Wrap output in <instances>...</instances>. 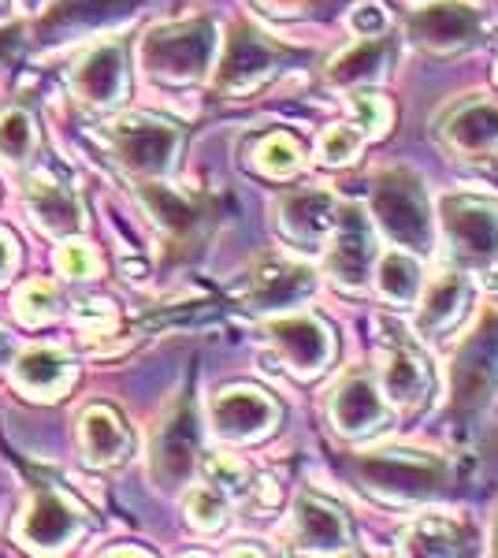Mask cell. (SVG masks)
<instances>
[{"label": "cell", "mask_w": 498, "mask_h": 558, "mask_svg": "<svg viewBox=\"0 0 498 558\" xmlns=\"http://www.w3.org/2000/svg\"><path fill=\"white\" fill-rule=\"evenodd\" d=\"M353 473L368 492L387 502H428L450 488L447 458L384 447L353 458Z\"/></svg>", "instance_id": "6da1fadb"}, {"label": "cell", "mask_w": 498, "mask_h": 558, "mask_svg": "<svg viewBox=\"0 0 498 558\" xmlns=\"http://www.w3.org/2000/svg\"><path fill=\"white\" fill-rule=\"evenodd\" d=\"M373 220L387 239L413 254H432L436 246V220L424 183L410 168H387L373 183Z\"/></svg>", "instance_id": "7a4b0ae2"}, {"label": "cell", "mask_w": 498, "mask_h": 558, "mask_svg": "<svg viewBox=\"0 0 498 558\" xmlns=\"http://www.w3.org/2000/svg\"><path fill=\"white\" fill-rule=\"evenodd\" d=\"M220 49V31L208 20H183L153 26L142 41V68L160 83H197L208 75Z\"/></svg>", "instance_id": "3957f363"}, {"label": "cell", "mask_w": 498, "mask_h": 558, "mask_svg": "<svg viewBox=\"0 0 498 558\" xmlns=\"http://www.w3.org/2000/svg\"><path fill=\"white\" fill-rule=\"evenodd\" d=\"M498 395V310L473 324L450 365V410L458 421L476 417Z\"/></svg>", "instance_id": "277c9868"}, {"label": "cell", "mask_w": 498, "mask_h": 558, "mask_svg": "<svg viewBox=\"0 0 498 558\" xmlns=\"http://www.w3.org/2000/svg\"><path fill=\"white\" fill-rule=\"evenodd\" d=\"M373 265H376L373 220L357 205H339V220H335L331 246H328V276L342 291L357 294L368 287Z\"/></svg>", "instance_id": "5b68a950"}, {"label": "cell", "mask_w": 498, "mask_h": 558, "mask_svg": "<svg viewBox=\"0 0 498 558\" xmlns=\"http://www.w3.org/2000/svg\"><path fill=\"white\" fill-rule=\"evenodd\" d=\"M410 34L421 49L436 52V57H454L484 38V15L465 0H436L410 15Z\"/></svg>", "instance_id": "8992f818"}, {"label": "cell", "mask_w": 498, "mask_h": 558, "mask_svg": "<svg viewBox=\"0 0 498 558\" xmlns=\"http://www.w3.org/2000/svg\"><path fill=\"white\" fill-rule=\"evenodd\" d=\"M442 231L458 260L487 268L498 260V213L476 197H447L442 202Z\"/></svg>", "instance_id": "52a82bcc"}, {"label": "cell", "mask_w": 498, "mask_h": 558, "mask_svg": "<svg viewBox=\"0 0 498 558\" xmlns=\"http://www.w3.org/2000/svg\"><path fill=\"white\" fill-rule=\"evenodd\" d=\"M138 4L142 0H52L49 12L38 20V41L60 45L105 26H120L138 12Z\"/></svg>", "instance_id": "ba28073f"}, {"label": "cell", "mask_w": 498, "mask_h": 558, "mask_svg": "<svg viewBox=\"0 0 498 558\" xmlns=\"http://www.w3.org/2000/svg\"><path fill=\"white\" fill-rule=\"evenodd\" d=\"M283 52L271 41L260 38L250 26H234L228 45H223L220 68H216V86L223 94H250V89L265 86L276 75Z\"/></svg>", "instance_id": "9c48e42d"}, {"label": "cell", "mask_w": 498, "mask_h": 558, "mask_svg": "<svg viewBox=\"0 0 498 558\" xmlns=\"http://www.w3.org/2000/svg\"><path fill=\"white\" fill-rule=\"evenodd\" d=\"M212 432L228 444H250L260 439L279 421V407L257 387H228L208 407Z\"/></svg>", "instance_id": "30bf717a"}, {"label": "cell", "mask_w": 498, "mask_h": 558, "mask_svg": "<svg viewBox=\"0 0 498 558\" xmlns=\"http://www.w3.org/2000/svg\"><path fill=\"white\" fill-rule=\"evenodd\" d=\"M15 536L23 539L31 551H63L83 536V510L60 492H38L34 502L20 518Z\"/></svg>", "instance_id": "8fae6325"}, {"label": "cell", "mask_w": 498, "mask_h": 558, "mask_svg": "<svg viewBox=\"0 0 498 558\" xmlns=\"http://www.w3.org/2000/svg\"><path fill=\"white\" fill-rule=\"evenodd\" d=\"M116 157L123 160V168H131L134 175H165L175 160L179 149V131L157 120H120L116 123Z\"/></svg>", "instance_id": "7c38bea8"}, {"label": "cell", "mask_w": 498, "mask_h": 558, "mask_svg": "<svg viewBox=\"0 0 498 558\" xmlns=\"http://www.w3.org/2000/svg\"><path fill=\"white\" fill-rule=\"evenodd\" d=\"M268 339H271V347L283 354V362L291 365V373L297 376H316L331 365V354H335L331 331L316 317L294 313V317L271 320Z\"/></svg>", "instance_id": "4fadbf2b"}, {"label": "cell", "mask_w": 498, "mask_h": 558, "mask_svg": "<svg viewBox=\"0 0 498 558\" xmlns=\"http://www.w3.org/2000/svg\"><path fill=\"white\" fill-rule=\"evenodd\" d=\"M194 462H197V421L194 410L183 402V407L168 413V421L157 432V444H153V481L165 492L179 488V484H186Z\"/></svg>", "instance_id": "5bb4252c"}, {"label": "cell", "mask_w": 498, "mask_h": 558, "mask_svg": "<svg viewBox=\"0 0 498 558\" xmlns=\"http://www.w3.org/2000/svg\"><path fill=\"white\" fill-rule=\"evenodd\" d=\"M328 410L342 436H368L387 421V395L373 376L353 373L335 387Z\"/></svg>", "instance_id": "9a60e30c"}, {"label": "cell", "mask_w": 498, "mask_h": 558, "mask_svg": "<svg viewBox=\"0 0 498 558\" xmlns=\"http://www.w3.org/2000/svg\"><path fill=\"white\" fill-rule=\"evenodd\" d=\"M313 291H316L313 268L297 265V260L271 257L257 268V272H253L246 302L253 305V310L271 313V310H291V305L309 299Z\"/></svg>", "instance_id": "2e32d148"}, {"label": "cell", "mask_w": 498, "mask_h": 558, "mask_svg": "<svg viewBox=\"0 0 498 558\" xmlns=\"http://www.w3.org/2000/svg\"><path fill=\"white\" fill-rule=\"evenodd\" d=\"M276 220L287 239L302 242V246H316L324 235L335 231L339 202H335V194L328 191H294V194L279 197Z\"/></svg>", "instance_id": "e0dca14e"}, {"label": "cell", "mask_w": 498, "mask_h": 558, "mask_svg": "<svg viewBox=\"0 0 498 558\" xmlns=\"http://www.w3.org/2000/svg\"><path fill=\"white\" fill-rule=\"evenodd\" d=\"M442 138H447L450 149L469 160L491 157L498 149V105L484 101V97L458 105L442 123Z\"/></svg>", "instance_id": "ac0fdd59"}, {"label": "cell", "mask_w": 498, "mask_h": 558, "mask_svg": "<svg viewBox=\"0 0 498 558\" xmlns=\"http://www.w3.org/2000/svg\"><path fill=\"white\" fill-rule=\"evenodd\" d=\"M294 536L302 551L313 555H342L350 551V525L339 507L316 499V495H302L294 502Z\"/></svg>", "instance_id": "d6986e66"}, {"label": "cell", "mask_w": 498, "mask_h": 558, "mask_svg": "<svg viewBox=\"0 0 498 558\" xmlns=\"http://www.w3.org/2000/svg\"><path fill=\"white\" fill-rule=\"evenodd\" d=\"M26 213L52 239H71L83 228L78 197L52 175H31V183H26Z\"/></svg>", "instance_id": "ffe728a7"}, {"label": "cell", "mask_w": 498, "mask_h": 558, "mask_svg": "<svg viewBox=\"0 0 498 558\" xmlns=\"http://www.w3.org/2000/svg\"><path fill=\"white\" fill-rule=\"evenodd\" d=\"M123 83H126V68H123L120 45H101V49H94L75 71V94L94 108L120 101Z\"/></svg>", "instance_id": "44dd1931"}, {"label": "cell", "mask_w": 498, "mask_h": 558, "mask_svg": "<svg viewBox=\"0 0 498 558\" xmlns=\"http://www.w3.org/2000/svg\"><path fill=\"white\" fill-rule=\"evenodd\" d=\"M391 64V41L379 34V38H361L357 45H350L347 52L331 60L328 68V83L339 89H357V86H373L387 75Z\"/></svg>", "instance_id": "7402d4cb"}, {"label": "cell", "mask_w": 498, "mask_h": 558, "mask_svg": "<svg viewBox=\"0 0 498 558\" xmlns=\"http://www.w3.org/2000/svg\"><path fill=\"white\" fill-rule=\"evenodd\" d=\"M71 357L63 354L60 347H31L23 350L20 357H15L12 365V380L20 384V391L26 395H45V399H52L57 391L71 384Z\"/></svg>", "instance_id": "603a6c76"}, {"label": "cell", "mask_w": 498, "mask_h": 558, "mask_svg": "<svg viewBox=\"0 0 498 558\" xmlns=\"http://www.w3.org/2000/svg\"><path fill=\"white\" fill-rule=\"evenodd\" d=\"M469 305V279L461 272H442L436 283L428 287L421 310H416V331L421 336H442L461 320Z\"/></svg>", "instance_id": "cb8c5ba5"}, {"label": "cell", "mask_w": 498, "mask_h": 558, "mask_svg": "<svg viewBox=\"0 0 498 558\" xmlns=\"http://www.w3.org/2000/svg\"><path fill=\"white\" fill-rule=\"evenodd\" d=\"M379 387H384L387 402H394V407H402V410H413L416 402L428 395L432 376L413 350L398 347L387 354V365H384V373H379Z\"/></svg>", "instance_id": "d4e9b609"}, {"label": "cell", "mask_w": 498, "mask_h": 558, "mask_svg": "<svg viewBox=\"0 0 498 558\" xmlns=\"http://www.w3.org/2000/svg\"><path fill=\"white\" fill-rule=\"evenodd\" d=\"M402 551L405 555H465L469 551V529L458 525L454 518H416L402 533Z\"/></svg>", "instance_id": "484cf974"}, {"label": "cell", "mask_w": 498, "mask_h": 558, "mask_svg": "<svg viewBox=\"0 0 498 558\" xmlns=\"http://www.w3.org/2000/svg\"><path fill=\"white\" fill-rule=\"evenodd\" d=\"M126 444H131V439H126V428H123V421L116 410L89 407L83 413V447H86L89 462H97V465L120 462Z\"/></svg>", "instance_id": "4316f807"}, {"label": "cell", "mask_w": 498, "mask_h": 558, "mask_svg": "<svg viewBox=\"0 0 498 558\" xmlns=\"http://www.w3.org/2000/svg\"><path fill=\"white\" fill-rule=\"evenodd\" d=\"M376 291L391 305H413L416 294H421V265H416V257L405 254L402 246L387 250L376 260Z\"/></svg>", "instance_id": "83f0119b"}, {"label": "cell", "mask_w": 498, "mask_h": 558, "mask_svg": "<svg viewBox=\"0 0 498 558\" xmlns=\"http://www.w3.org/2000/svg\"><path fill=\"white\" fill-rule=\"evenodd\" d=\"M142 202L146 209L153 213V220L175 239H186L190 231L197 228V205L190 197L175 194L171 186H160V183H146L142 186Z\"/></svg>", "instance_id": "f1b7e54d"}, {"label": "cell", "mask_w": 498, "mask_h": 558, "mask_svg": "<svg viewBox=\"0 0 498 558\" xmlns=\"http://www.w3.org/2000/svg\"><path fill=\"white\" fill-rule=\"evenodd\" d=\"M253 160H257V168L271 179H287L294 175L297 168H302V146H297V138H291V134H268L265 142L257 146V153H253Z\"/></svg>", "instance_id": "f546056e"}, {"label": "cell", "mask_w": 498, "mask_h": 558, "mask_svg": "<svg viewBox=\"0 0 498 558\" xmlns=\"http://www.w3.org/2000/svg\"><path fill=\"white\" fill-rule=\"evenodd\" d=\"M368 134L357 128V123H331L328 131L320 134V142H316V157L324 160V165L339 168V165H353L361 153V142H365Z\"/></svg>", "instance_id": "4dcf8cb0"}, {"label": "cell", "mask_w": 498, "mask_h": 558, "mask_svg": "<svg viewBox=\"0 0 498 558\" xmlns=\"http://www.w3.org/2000/svg\"><path fill=\"white\" fill-rule=\"evenodd\" d=\"M34 142H38V134H34V123L26 112H4L0 116V160H8V165L20 168L26 157L34 153Z\"/></svg>", "instance_id": "1f68e13d"}, {"label": "cell", "mask_w": 498, "mask_h": 558, "mask_svg": "<svg viewBox=\"0 0 498 558\" xmlns=\"http://www.w3.org/2000/svg\"><path fill=\"white\" fill-rule=\"evenodd\" d=\"M15 313H20L23 324L52 320V317H57V287L41 283V279H34V283L20 287V294H15Z\"/></svg>", "instance_id": "d6a6232c"}, {"label": "cell", "mask_w": 498, "mask_h": 558, "mask_svg": "<svg viewBox=\"0 0 498 558\" xmlns=\"http://www.w3.org/2000/svg\"><path fill=\"white\" fill-rule=\"evenodd\" d=\"M186 518L194 521L197 529H220L223 518H228V499H223L216 484H202V488L190 492Z\"/></svg>", "instance_id": "836d02e7"}, {"label": "cell", "mask_w": 498, "mask_h": 558, "mask_svg": "<svg viewBox=\"0 0 498 558\" xmlns=\"http://www.w3.org/2000/svg\"><path fill=\"white\" fill-rule=\"evenodd\" d=\"M353 112H357V128L368 134V138H384L391 131V105L379 94H357L353 97Z\"/></svg>", "instance_id": "e575fe53"}, {"label": "cell", "mask_w": 498, "mask_h": 558, "mask_svg": "<svg viewBox=\"0 0 498 558\" xmlns=\"http://www.w3.org/2000/svg\"><path fill=\"white\" fill-rule=\"evenodd\" d=\"M97 254L86 246V242H68V246H60V254H57V268L68 279H89L97 272Z\"/></svg>", "instance_id": "d590c367"}, {"label": "cell", "mask_w": 498, "mask_h": 558, "mask_svg": "<svg viewBox=\"0 0 498 558\" xmlns=\"http://www.w3.org/2000/svg\"><path fill=\"white\" fill-rule=\"evenodd\" d=\"M350 31L357 34V38H379V34L387 31V15L379 4H357L350 12Z\"/></svg>", "instance_id": "8d00e7d4"}, {"label": "cell", "mask_w": 498, "mask_h": 558, "mask_svg": "<svg viewBox=\"0 0 498 558\" xmlns=\"http://www.w3.org/2000/svg\"><path fill=\"white\" fill-rule=\"evenodd\" d=\"M208 481L216 484V488H231V492H242L246 488V470H242L239 462H234V458H212V462H208Z\"/></svg>", "instance_id": "74e56055"}, {"label": "cell", "mask_w": 498, "mask_h": 558, "mask_svg": "<svg viewBox=\"0 0 498 558\" xmlns=\"http://www.w3.org/2000/svg\"><path fill=\"white\" fill-rule=\"evenodd\" d=\"M12 268H15V242L8 239L4 231H0V279L12 272Z\"/></svg>", "instance_id": "f35d334b"}, {"label": "cell", "mask_w": 498, "mask_h": 558, "mask_svg": "<svg viewBox=\"0 0 498 558\" xmlns=\"http://www.w3.org/2000/svg\"><path fill=\"white\" fill-rule=\"evenodd\" d=\"M8 354H12V343H8V336H4V331H0V362H4Z\"/></svg>", "instance_id": "ab89813d"}, {"label": "cell", "mask_w": 498, "mask_h": 558, "mask_svg": "<svg viewBox=\"0 0 498 558\" xmlns=\"http://www.w3.org/2000/svg\"><path fill=\"white\" fill-rule=\"evenodd\" d=\"M491 547L498 551V514H495V533H491Z\"/></svg>", "instance_id": "60d3db41"}, {"label": "cell", "mask_w": 498, "mask_h": 558, "mask_svg": "<svg viewBox=\"0 0 498 558\" xmlns=\"http://www.w3.org/2000/svg\"><path fill=\"white\" fill-rule=\"evenodd\" d=\"M495 78H498V71H495Z\"/></svg>", "instance_id": "b9f144b4"}]
</instances>
